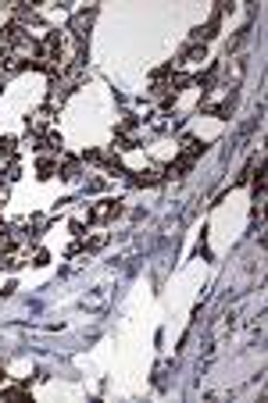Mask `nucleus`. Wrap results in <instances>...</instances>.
<instances>
[{
  "instance_id": "2",
  "label": "nucleus",
  "mask_w": 268,
  "mask_h": 403,
  "mask_svg": "<svg viewBox=\"0 0 268 403\" xmlns=\"http://www.w3.org/2000/svg\"><path fill=\"white\" fill-rule=\"evenodd\" d=\"M190 164H193V161H190V157H179V161H175V164H168V175H172V178H179V175H183V171H186V168H190Z\"/></svg>"
},
{
  "instance_id": "1",
  "label": "nucleus",
  "mask_w": 268,
  "mask_h": 403,
  "mask_svg": "<svg viewBox=\"0 0 268 403\" xmlns=\"http://www.w3.org/2000/svg\"><path fill=\"white\" fill-rule=\"evenodd\" d=\"M47 121H50V111H47V107H43V111H36V114H33V132H43V129H47Z\"/></svg>"
},
{
  "instance_id": "3",
  "label": "nucleus",
  "mask_w": 268,
  "mask_h": 403,
  "mask_svg": "<svg viewBox=\"0 0 268 403\" xmlns=\"http://www.w3.org/2000/svg\"><path fill=\"white\" fill-rule=\"evenodd\" d=\"M0 378H4V367H0Z\"/></svg>"
}]
</instances>
